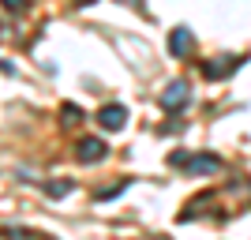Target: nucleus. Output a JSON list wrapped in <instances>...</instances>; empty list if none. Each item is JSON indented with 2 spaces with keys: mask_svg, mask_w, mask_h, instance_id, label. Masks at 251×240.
<instances>
[{
  "mask_svg": "<svg viewBox=\"0 0 251 240\" xmlns=\"http://www.w3.org/2000/svg\"><path fill=\"white\" fill-rule=\"evenodd\" d=\"M240 64H244V56H218V60L202 64V75H206V79H225V75L236 72Z\"/></svg>",
  "mask_w": 251,
  "mask_h": 240,
  "instance_id": "obj_4",
  "label": "nucleus"
},
{
  "mask_svg": "<svg viewBox=\"0 0 251 240\" xmlns=\"http://www.w3.org/2000/svg\"><path fill=\"white\" fill-rule=\"evenodd\" d=\"M188 98H191V90H188V83H169L165 90H161V109L165 113H176V109H184L188 105Z\"/></svg>",
  "mask_w": 251,
  "mask_h": 240,
  "instance_id": "obj_3",
  "label": "nucleus"
},
{
  "mask_svg": "<svg viewBox=\"0 0 251 240\" xmlns=\"http://www.w3.org/2000/svg\"><path fill=\"white\" fill-rule=\"evenodd\" d=\"M191 49H195V38H191L188 27H176V30L169 34V53L173 56H191Z\"/></svg>",
  "mask_w": 251,
  "mask_h": 240,
  "instance_id": "obj_6",
  "label": "nucleus"
},
{
  "mask_svg": "<svg viewBox=\"0 0 251 240\" xmlns=\"http://www.w3.org/2000/svg\"><path fill=\"white\" fill-rule=\"evenodd\" d=\"M98 124H101L105 132H120V128L127 124V109H124V105H101Z\"/></svg>",
  "mask_w": 251,
  "mask_h": 240,
  "instance_id": "obj_5",
  "label": "nucleus"
},
{
  "mask_svg": "<svg viewBox=\"0 0 251 240\" xmlns=\"http://www.w3.org/2000/svg\"><path fill=\"white\" fill-rule=\"evenodd\" d=\"M0 4H4L8 11H23V8H26V0H0Z\"/></svg>",
  "mask_w": 251,
  "mask_h": 240,
  "instance_id": "obj_9",
  "label": "nucleus"
},
{
  "mask_svg": "<svg viewBox=\"0 0 251 240\" xmlns=\"http://www.w3.org/2000/svg\"><path fill=\"white\" fill-rule=\"evenodd\" d=\"M75 4H79V8H83V4H94V0H75Z\"/></svg>",
  "mask_w": 251,
  "mask_h": 240,
  "instance_id": "obj_11",
  "label": "nucleus"
},
{
  "mask_svg": "<svg viewBox=\"0 0 251 240\" xmlns=\"http://www.w3.org/2000/svg\"><path fill=\"white\" fill-rule=\"evenodd\" d=\"M75 158H79V161H83V165H94V161H105V158H109V146L101 143V139H79V143H75Z\"/></svg>",
  "mask_w": 251,
  "mask_h": 240,
  "instance_id": "obj_2",
  "label": "nucleus"
},
{
  "mask_svg": "<svg viewBox=\"0 0 251 240\" xmlns=\"http://www.w3.org/2000/svg\"><path fill=\"white\" fill-rule=\"evenodd\" d=\"M127 8H135V11H147V4H143V0H124Z\"/></svg>",
  "mask_w": 251,
  "mask_h": 240,
  "instance_id": "obj_10",
  "label": "nucleus"
},
{
  "mask_svg": "<svg viewBox=\"0 0 251 240\" xmlns=\"http://www.w3.org/2000/svg\"><path fill=\"white\" fill-rule=\"evenodd\" d=\"M169 165L173 169H188V173H218L221 169V158H214V154H184V150H173L169 154Z\"/></svg>",
  "mask_w": 251,
  "mask_h": 240,
  "instance_id": "obj_1",
  "label": "nucleus"
},
{
  "mask_svg": "<svg viewBox=\"0 0 251 240\" xmlns=\"http://www.w3.org/2000/svg\"><path fill=\"white\" fill-rule=\"evenodd\" d=\"M60 120H64V128H75L79 120H83V113H79V105H72V102H68V105L60 109Z\"/></svg>",
  "mask_w": 251,
  "mask_h": 240,
  "instance_id": "obj_7",
  "label": "nucleus"
},
{
  "mask_svg": "<svg viewBox=\"0 0 251 240\" xmlns=\"http://www.w3.org/2000/svg\"><path fill=\"white\" fill-rule=\"evenodd\" d=\"M45 191L56 199V195H68V191H72V184H68V180H60V184H45Z\"/></svg>",
  "mask_w": 251,
  "mask_h": 240,
  "instance_id": "obj_8",
  "label": "nucleus"
}]
</instances>
